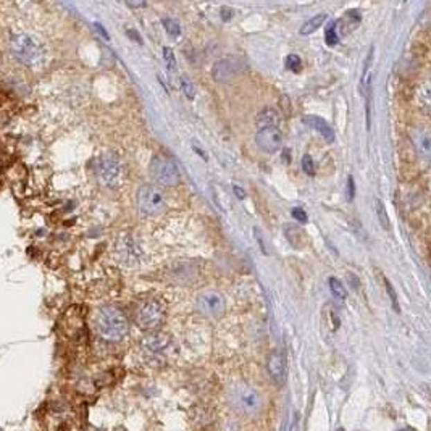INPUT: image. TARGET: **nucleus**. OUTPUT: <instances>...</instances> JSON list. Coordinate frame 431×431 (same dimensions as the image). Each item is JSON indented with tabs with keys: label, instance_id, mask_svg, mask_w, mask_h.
<instances>
[{
	"label": "nucleus",
	"instance_id": "obj_1",
	"mask_svg": "<svg viewBox=\"0 0 431 431\" xmlns=\"http://www.w3.org/2000/svg\"><path fill=\"white\" fill-rule=\"evenodd\" d=\"M94 330L107 342H118L130 333V320L118 307H100L94 315Z\"/></svg>",
	"mask_w": 431,
	"mask_h": 431
},
{
	"label": "nucleus",
	"instance_id": "obj_2",
	"mask_svg": "<svg viewBox=\"0 0 431 431\" xmlns=\"http://www.w3.org/2000/svg\"><path fill=\"white\" fill-rule=\"evenodd\" d=\"M10 51L26 67H39L46 60V49L29 33H15L10 37Z\"/></svg>",
	"mask_w": 431,
	"mask_h": 431
},
{
	"label": "nucleus",
	"instance_id": "obj_3",
	"mask_svg": "<svg viewBox=\"0 0 431 431\" xmlns=\"http://www.w3.org/2000/svg\"><path fill=\"white\" fill-rule=\"evenodd\" d=\"M166 317V306L160 299H149L143 306L138 308L136 313V323L141 330L146 331H155L160 328L161 323L165 322Z\"/></svg>",
	"mask_w": 431,
	"mask_h": 431
},
{
	"label": "nucleus",
	"instance_id": "obj_4",
	"mask_svg": "<svg viewBox=\"0 0 431 431\" xmlns=\"http://www.w3.org/2000/svg\"><path fill=\"white\" fill-rule=\"evenodd\" d=\"M139 212L146 217L159 215L165 209V193L157 184H143L136 194Z\"/></svg>",
	"mask_w": 431,
	"mask_h": 431
},
{
	"label": "nucleus",
	"instance_id": "obj_5",
	"mask_svg": "<svg viewBox=\"0 0 431 431\" xmlns=\"http://www.w3.org/2000/svg\"><path fill=\"white\" fill-rule=\"evenodd\" d=\"M96 175L100 184L107 186V188L118 186L121 179V161L118 155L114 154V152H107V154L100 155L96 165Z\"/></svg>",
	"mask_w": 431,
	"mask_h": 431
},
{
	"label": "nucleus",
	"instance_id": "obj_6",
	"mask_svg": "<svg viewBox=\"0 0 431 431\" xmlns=\"http://www.w3.org/2000/svg\"><path fill=\"white\" fill-rule=\"evenodd\" d=\"M150 176L154 178L160 186H176L179 183L181 175L176 164L168 157L165 155H155L150 161Z\"/></svg>",
	"mask_w": 431,
	"mask_h": 431
},
{
	"label": "nucleus",
	"instance_id": "obj_7",
	"mask_svg": "<svg viewBox=\"0 0 431 431\" xmlns=\"http://www.w3.org/2000/svg\"><path fill=\"white\" fill-rule=\"evenodd\" d=\"M115 256L123 265L136 267L143 262L144 252L130 233H121L115 243Z\"/></svg>",
	"mask_w": 431,
	"mask_h": 431
},
{
	"label": "nucleus",
	"instance_id": "obj_8",
	"mask_svg": "<svg viewBox=\"0 0 431 431\" xmlns=\"http://www.w3.org/2000/svg\"><path fill=\"white\" fill-rule=\"evenodd\" d=\"M244 70V63L236 57L222 58L212 68V78L217 82H228Z\"/></svg>",
	"mask_w": 431,
	"mask_h": 431
},
{
	"label": "nucleus",
	"instance_id": "obj_9",
	"mask_svg": "<svg viewBox=\"0 0 431 431\" xmlns=\"http://www.w3.org/2000/svg\"><path fill=\"white\" fill-rule=\"evenodd\" d=\"M199 310L207 317H220L225 312V297L218 291H205L197 299Z\"/></svg>",
	"mask_w": 431,
	"mask_h": 431
},
{
	"label": "nucleus",
	"instance_id": "obj_10",
	"mask_svg": "<svg viewBox=\"0 0 431 431\" xmlns=\"http://www.w3.org/2000/svg\"><path fill=\"white\" fill-rule=\"evenodd\" d=\"M257 147L267 154H276L283 147V134L280 128L258 130L256 136Z\"/></svg>",
	"mask_w": 431,
	"mask_h": 431
},
{
	"label": "nucleus",
	"instance_id": "obj_11",
	"mask_svg": "<svg viewBox=\"0 0 431 431\" xmlns=\"http://www.w3.org/2000/svg\"><path fill=\"white\" fill-rule=\"evenodd\" d=\"M267 371L278 386H283L288 378V365L285 355L280 351H273L267 357Z\"/></svg>",
	"mask_w": 431,
	"mask_h": 431
},
{
	"label": "nucleus",
	"instance_id": "obj_12",
	"mask_svg": "<svg viewBox=\"0 0 431 431\" xmlns=\"http://www.w3.org/2000/svg\"><path fill=\"white\" fill-rule=\"evenodd\" d=\"M143 349L147 352H160L170 344V336L161 331H149L141 341Z\"/></svg>",
	"mask_w": 431,
	"mask_h": 431
},
{
	"label": "nucleus",
	"instance_id": "obj_13",
	"mask_svg": "<svg viewBox=\"0 0 431 431\" xmlns=\"http://www.w3.org/2000/svg\"><path fill=\"white\" fill-rule=\"evenodd\" d=\"M304 123L315 130L317 133H320L323 138L328 141V143H333V141H335V131H333L331 126L328 125L325 120L320 118V116L307 115L306 118H304Z\"/></svg>",
	"mask_w": 431,
	"mask_h": 431
},
{
	"label": "nucleus",
	"instance_id": "obj_14",
	"mask_svg": "<svg viewBox=\"0 0 431 431\" xmlns=\"http://www.w3.org/2000/svg\"><path fill=\"white\" fill-rule=\"evenodd\" d=\"M280 114H278L276 109H272V107H267L263 109L261 114L257 115V128L258 130H265V128H278L280 126Z\"/></svg>",
	"mask_w": 431,
	"mask_h": 431
},
{
	"label": "nucleus",
	"instance_id": "obj_15",
	"mask_svg": "<svg viewBox=\"0 0 431 431\" xmlns=\"http://www.w3.org/2000/svg\"><path fill=\"white\" fill-rule=\"evenodd\" d=\"M238 405L246 410H254L261 405V398L254 389H243L238 393Z\"/></svg>",
	"mask_w": 431,
	"mask_h": 431
},
{
	"label": "nucleus",
	"instance_id": "obj_16",
	"mask_svg": "<svg viewBox=\"0 0 431 431\" xmlns=\"http://www.w3.org/2000/svg\"><path fill=\"white\" fill-rule=\"evenodd\" d=\"M412 139H414L415 147H417V150L420 152V155H422L425 160H428L430 154H431L430 134L427 133V131H423V130H417L412 134Z\"/></svg>",
	"mask_w": 431,
	"mask_h": 431
},
{
	"label": "nucleus",
	"instance_id": "obj_17",
	"mask_svg": "<svg viewBox=\"0 0 431 431\" xmlns=\"http://www.w3.org/2000/svg\"><path fill=\"white\" fill-rule=\"evenodd\" d=\"M326 18H328V17H326L325 13L317 15V17H313V18L308 19L307 23H304V26L301 28V31H299V33H301L302 36H308V34H312L313 31H317V29L320 28L322 24L326 21Z\"/></svg>",
	"mask_w": 431,
	"mask_h": 431
},
{
	"label": "nucleus",
	"instance_id": "obj_18",
	"mask_svg": "<svg viewBox=\"0 0 431 431\" xmlns=\"http://www.w3.org/2000/svg\"><path fill=\"white\" fill-rule=\"evenodd\" d=\"M375 209H376V217H378L380 225L386 229V231H389V228H391L389 217H388V212H386V207H385L383 200L376 197L375 199Z\"/></svg>",
	"mask_w": 431,
	"mask_h": 431
},
{
	"label": "nucleus",
	"instance_id": "obj_19",
	"mask_svg": "<svg viewBox=\"0 0 431 431\" xmlns=\"http://www.w3.org/2000/svg\"><path fill=\"white\" fill-rule=\"evenodd\" d=\"M328 285H330V291L336 299H340V301H344V299L347 297L346 288L340 280H337V278L331 276L330 280H328Z\"/></svg>",
	"mask_w": 431,
	"mask_h": 431
},
{
	"label": "nucleus",
	"instance_id": "obj_20",
	"mask_svg": "<svg viewBox=\"0 0 431 431\" xmlns=\"http://www.w3.org/2000/svg\"><path fill=\"white\" fill-rule=\"evenodd\" d=\"M179 85H181V91L184 92L186 97H189V99H194L195 96V87L193 85V81L189 80V76L186 75H181L179 76Z\"/></svg>",
	"mask_w": 431,
	"mask_h": 431
},
{
	"label": "nucleus",
	"instance_id": "obj_21",
	"mask_svg": "<svg viewBox=\"0 0 431 431\" xmlns=\"http://www.w3.org/2000/svg\"><path fill=\"white\" fill-rule=\"evenodd\" d=\"M336 23H330L326 28V33H325V37H326V44L328 46H335V44H337V41H340V36H337L336 33Z\"/></svg>",
	"mask_w": 431,
	"mask_h": 431
},
{
	"label": "nucleus",
	"instance_id": "obj_22",
	"mask_svg": "<svg viewBox=\"0 0 431 431\" xmlns=\"http://www.w3.org/2000/svg\"><path fill=\"white\" fill-rule=\"evenodd\" d=\"M286 68H288V70L294 71V73H301V70H302L301 57L294 55V53H292V55H289L286 58Z\"/></svg>",
	"mask_w": 431,
	"mask_h": 431
},
{
	"label": "nucleus",
	"instance_id": "obj_23",
	"mask_svg": "<svg viewBox=\"0 0 431 431\" xmlns=\"http://www.w3.org/2000/svg\"><path fill=\"white\" fill-rule=\"evenodd\" d=\"M164 26H165V29H166V33L170 34V36H179V33H181V29H179V24L175 21V19H171V18H165L164 19Z\"/></svg>",
	"mask_w": 431,
	"mask_h": 431
},
{
	"label": "nucleus",
	"instance_id": "obj_24",
	"mask_svg": "<svg viewBox=\"0 0 431 431\" xmlns=\"http://www.w3.org/2000/svg\"><path fill=\"white\" fill-rule=\"evenodd\" d=\"M302 170L306 171L308 176L315 175V165H313V160L310 155H304L302 157Z\"/></svg>",
	"mask_w": 431,
	"mask_h": 431
},
{
	"label": "nucleus",
	"instance_id": "obj_25",
	"mask_svg": "<svg viewBox=\"0 0 431 431\" xmlns=\"http://www.w3.org/2000/svg\"><path fill=\"white\" fill-rule=\"evenodd\" d=\"M385 286H386V291H388V294H389V299H391V304H393V307H394V310L396 312H401V308H399V302H398V297H396V291L393 289V285H391V283L386 280L385 278Z\"/></svg>",
	"mask_w": 431,
	"mask_h": 431
},
{
	"label": "nucleus",
	"instance_id": "obj_26",
	"mask_svg": "<svg viewBox=\"0 0 431 431\" xmlns=\"http://www.w3.org/2000/svg\"><path fill=\"white\" fill-rule=\"evenodd\" d=\"M164 58L170 70H176V57L170 47H164Z\"/></svg>",
	"mask_w": 431,
	"mask_h": 431
},
{
	"label": "nucleus",
	"instance_id": "obj_27",
	"mask_svg": "<svg viewBox=\"0 0 431 431\" xmlns=\"http://www.w3.org/2000/svg\"><path fill=\"white\" fill-rule=\"evenodd\" d=\"M292 217L296 218L297 222H301V223H307L308 222V217H307L306 210H302V207L292 209Z\"/></svg>",
	"mask_w": 431,
	"mask_h": 431
},
{
	"label": "nucleus",
	"instance_id": "obj_28",
	"mask_svg": "<svg viewBox=\"0 0 431 431\" xmlns=\"http://www.w3.org/2000/svg\"><path fill=\"white\" fill-rule=\"evenodd\" d=\"M280 109L283 110V114H285L286 116L291 115V100H289L288 96H281Z\"/></svg>",
	"mask_w": 431,
	"mask_h": 431
},
{
	"label": "nucleus",
	"instance_id": "obj_29",
	"mask_svg": "<svg viewBox=\"0 0 431 431\" xmlns=\"http://www.w3.org/2000/svg\"><path fill=\"white\" fill-rule=\"evenodd\" d=\"M354 195H355V184H354V178H352V176H349V179H347V200H351L354 199Z\"/></svg>",
	"mask_w": 431,
	"mask_h": 431
},
{
	"label": "nucleus",
	"instance_id": "obj_30",
	"mask_svg": "<svg viewBox=\"0 0 431 431\" xmlns=\"http://www.w3.org/2000/svg\"><path fill=\"white\" fill-rule=\"evenodd\" d=\"M256 238L258 239V244H261V251L263 252V254H268V251H267V247H265V243L262 241V238H261V233H258V229L256 228Z\"/></svg>",
	"mask_w": 431,
	"mask_h": 431
},
{
	"label": "nucleus",
	"instance_id": "obj_31",
	"mask_svg": "<svg viewBox=\"0 0 431 431\" xmlns=\"http://www.w3.org/2000/svg\"><path fill=\"white\" fill-rule=\"evenodd\" d=\"M233 189H234V194H236L239 199H244V197H246V193H244V189H241V188H238V186H234V188H233Z\"/></svg>",
	"mask_w": 431,
	"mask_h": 431
},
{
	"label": "nucleus",
	"instance_id": "obj_32",
	"mask_svg": "<svg viewBox=\"0 0 431 431\" xmlns=\"http://www.w3.org/2000/svg\"><path fill=\"white\" fill-rule=\"evenodd\" d=\"M222 18H223V19H229V18H231V10H229L228 7L222 8Z\"/></svg>",
	"mask_w": 431,
	"mask_h": 431
},
{
	"label": "nucleus",
	"instance_id": "obj_33",
	"mask_svg": "<svg viewBox=\"0 0 431 431\" xmlns=\"http://www.w3.org/2000/svg\"><path fill=\"white\" fill-rule=\"evenodd\" d=\"M128 34H130V36H131V37H136V41H138L139 44H143V39H141V36H139V34H138V33H136V31H131V29H130V31H128Z\"/></svg>",
	"mask_w": 431,
	"mask_h": 431
},
{
	"label": "nucleus",
	"instance_id": "obj_34",
	"mask_svg": "<svg viewBox=\"0 0 431 431\" xmlns=\"http://www.w3.org/2000/svg\"><path fill=\"white\" fill-rule=\"evenodd\" d=\"M128 5L130 7H133V8H138V7H147V3L146 2H128Z\"/></svg>",
	"mask_w": 431,
	"mask_h": 431
},
{
	"label": "nucleus",
	"instance_id": "obj_35",
	"mask_svg": "<svg viewBox=\"0 0 431 431\" xmlns=\"http://www.w3.org/2000/svg\"><path fill=\"white\" fill-rule=\"evenodd\" d=\"M399 431H410V430H407V428H404V430H399Z\"/></svg>",
	"mask_w": 431,
	"mask_h": 431
},
{
	"label": "nucleus",
	"instance_id": "obj_36",
	"mask_svg": "<svg viewBox=\"0 0 431 431\" xmlns=\"http://www.w3.org/2000/svg\"><path fill=\"white\" fill-rule=\"evenodd\" d=\"M340 431H344V430H342V428H340Z\"/></svg>",
	"mask_w": 431,
	"mask_h": 431
}]
</instances>
